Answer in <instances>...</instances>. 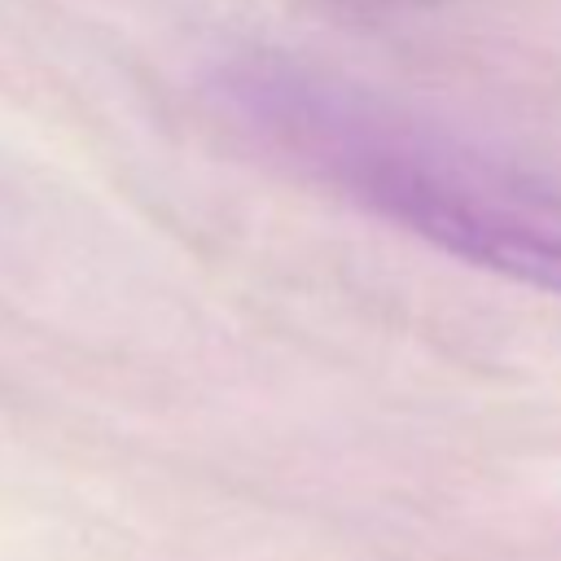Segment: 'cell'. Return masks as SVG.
<instances>
[{
    "label": "cell",
    "mask_w": 561,
    "mask_h": 561,
    "mask_svg": "<svg viewBox=\"0 0 561 561\" xmlns=\"http://www.w3.org/2000/svg\"><path fill=\"white\" fill-rule=\"evenodd\" d=\"M215 96L307 180L469 267L561 298V180L285 53L224 61Z\"/></svg>",
    "instance_id": "6da1fadb"
},
{
    "label": "cell",
    "mask_w": 561,
    "mask_h": 561,
    "mask_svg": "<svg viewBox=\"0 0 561 561\" xmlns=\"http://www.w3.org/2000/svg\"><path fill=\"white\" fill-rule=\"evenodd\" d=\"M359 4H399V0H359Z\"/></svg>",
    "instance_id": "7a4b0ae2"
}]
</instances>
